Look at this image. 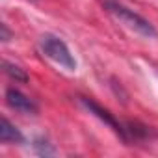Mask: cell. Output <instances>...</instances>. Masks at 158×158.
Listing matches in <instances>:
<instances>
[{
  "mask_svg": "<svg viewBox=\"0 0 158 158\" xmlns=\"http://www.w3.org/2000/svg\"><path fill=\"white\" fill-rule=\"evenodd\" d=\"M106 10H108L121 24L128 26V28L134 30L136 34H139V35H143V37H156V35H158L156 28H154L147 19H143L141 15L134 13V11L128 10L127 6H123V4H119V2H114V0H108V2H106Z\"/></svg>",
  "mask_w": 158,
  "mask_h": 158,
  "instance_id": "6da1fadb",
  "label": "cell"
},
{
  "mask_svg": "<svg viewBox=\"0 0 158 158\" xmlns=\"http://www.w3.org/2000/svg\"><path fill=\"white\" fill-rule=\"evenodd\" d=\"M39 48H41V52L48 58V60H52L54 63H58L60 67H63V69H67V71H76V60H74V56L71 54V50H69V47L65 45V41H61L58 35H52V34H45V35H41V39H39Z\"/></svg>",
  "mask_w": 158,
  "mask_h": 158,
  "instance_id": "7a4b0ae2",
  "label": "cell"
},
{
  "mask_svg": "<svg viewBox=\"0 0 158 158\" xmlns=\"http://www.w3.org/2000/svg\"><path fill=\"white\" fill-rule=\"evenodd\" d=\"M6 102L10 108L17 110L21 114H37V104L34 102V99L26 97L19 89H8L6 91Z\"/></svg>",
  "mask_w": 158,
  "mask_h": 158,
  "instance_id": "3957f363",
  "label": "cell"
},
{
  "mask_svg": "<svg viewBox=\"0 0 158 158\" xmlns=\"http://www.w3.org/2000/svg\"><path fill=\"white\" fill-rule=\"evenodd\" d=\"M0 141L2 143H23L24 141L19 128L13 127L6 117H2V121H0Z\"/></svg>",
  "mask_w": 158,
  "mask_h": 158,
  "instance_id": "277c9868",
  "label": "cell"
},
{
  "mask_svg": "<svg viewBox=\"0 0 158 158\" xmlns=\"http://www.w3.org/2000/svg\"><path fill=\"white\" fill-rule=\"evenodd\" d=\"M4 71H6L8 76L13 78L15 82H26V80H28V74H26L21 67L13 65V63H10V61H4Z\"/></svg>",
  "mask_w": 158,
  "mask_h": 158,
  "instance_id": "5b68a950",
  "label": "cell"
},
{
  "mask_svg": "<svg viewBox=\"0 0 158 158\" xmlns=\"http://www.w3.org/2000/svg\"><path fill=\"white\" fill-rule=\"evenodd\" d=\"M0 28H2V41H10V30H8V26L2 24Z\"/></svg>",
  "mask_w": 158,
  "mask_h": 158,
  "instance_id": "8992f818",
  "label": "cell"
}]
</instances>
